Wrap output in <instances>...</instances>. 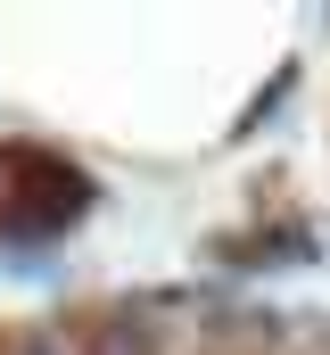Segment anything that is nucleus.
Returning a JSON list of instances; mask_svg holds the SVG:
<instances>
[{"label": "nucleus", "instance_id": "1", "mask_svg": "<svg viewBox=\"0 0 330 355\" xmlns=\"http://www.w3.org/2000/svg\"><path fill=\"white\" fill-rule=\"evenodd\" d=\"M82 355H165V322H149V306H107L82 322Z\"/></svg>", "mask_w": 330, "mask_h": 355}, {"label": "nucleus", "instance_id": "2", "mask_svg": "<svg viewBox=\"0 0 330 355\" xmlns=\"http://www.w3.org/2000/svg\"><path fill=\"white\" fill-rule=\"evenodd\" d=\"M0 355H82L67 331H50V322H25V331H8L0 339Z\"/></svg>", "mask_w": 330, "mask_h": 355}]
</instances>
